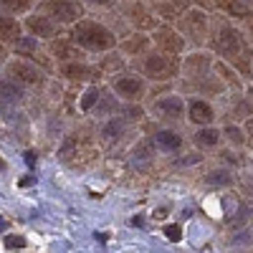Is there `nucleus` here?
Returning a JSON list of instances; mask_svg holds the SVG:
<instances>
[{
	"instance_id": "7ed1b4c3",
	"label": "nucleus",
	"mask_w": 253,
	"mask_h": 253,
	"mask_svg": "<svg viewBox=\"0 0 253 253\" xmlns=\"http://www.w3.org/2000/svg\"><path fill=\"white\" fill-rule=\"evenodd\" d=\"M43 15L53 23H74L84 15V8L76 0H43Z\"/></svg>"
},
{
	"instance_id": "2eb2a0df",
	"label": "nucleus",
	"mask_w": 253,
	"mask_h": 253,
	"mask_svg": "<svg viewBox=\"0 0 253 253\" xmlns=\"http://www.w3.org/2000/svg\"><path fill=\"white\" fill-rule=\"evenodd\" d=\"M218 139H220L218 129H203V132L195 134V144H198V147H215Z\"/></svg>"
},
{
	"instance_id": "2f4dec72",
	"label": "nucleus",
	"mask_w": 253,
	"mask_h": 253,
	"mask_svg": "<svg viewBox=\"0 0 253 253\" xmlns=\"http://www.w3.org/2000/svg\"><path fill=\"white\" fill-rule=\"evenodd\" d=\"M0 170H3V160H0Z\"/></svg>"
},
{
	"instance_id": "0eeeda50",
	"label": "nucleus",
	"mask_w": 253,
	"mask_h": 253,
	"mask_svg": "<svg viewBox=\"0 0 253 253\" xmlns=\"http://www.w3.org/2000/svg\"><path fill=\"white\" fill-rule=\"evenodd\" d=\"M155 41L162 46V51H167V53H180L182 48H185V43H182V38L175 33V31H170V28H160L157 33H155Z\"/></svg>"
},
{
	"instance_id": "9d476101",
	"label": "nucleus",
	"mask_w": 253,
	"mask_h": 253,
	"mask_svg": "<svg viewBox=\"0 0 253 253\" xmlns=\"http://www.w3.org/2000/svg\"><path fill=\"white\" fill-rule=\"evenodd\" d=\"M218 5L238 18H253V3L251 0H218Z\"/></svg>"
},
{
	"instance_id": "7c9ffc66",
	"label": "nucleus",
	"mask_w": 253,
	"mask_h": 253,
	"mask_svg": "<svg viewBox=\"0 0 253 253\" xmlns=\"http://www.w3.org/2000/svg\"><path fill=\"white\" fill-rule=\"evenodd\" d=\"M5 228H8V220H5L3 215H0V230H5Z\"/></svg>"
},
{
	"instance_id": "bb28decb",
	"label": "nucleus",
	"mask_w": 253,
	"mask_h": 253,
	"mask_svg": "<svg viewBox=\"0 0 253 253\" xmlns=\"http://www.w3.org/2000/svg\"><path fill=\"white\" fill-rule=\"evenodd\" d=\"M33 182H36V177H31V175H28V177H23V180H20V187H31Z\"/></svg>"
},
{
	"instance_id": "dca6fc26",
	"label": "nucleus",
	"mask_w": 253,
	"mask_h": 253,
	"mask_svg": "<svg viewBox=\"0 0 253 253\" xmlns=\"http://www.w3.org/2000/svg\"><path fill=\"white\" fill-rule=\"evenodd\" d=\"M53 53H56L61 61H76V58L81 56V53H79L74 46H69V43H56V46H53Z\"/></svg>"
},
{
	"instance_id": "cd10ccee",
	"label": "nucleus",
	"mask_w": 253,
	"mask_h": 253,
	"mask_svg": "<svg viewBox=\"0 0 253 253\" xmlns=\"http://www.w3.org/2000/svg\"><path fill=\"white\" fill-rule=\"evenodd\" d=\"M89 3H94V5H112V3H117V0H89Z\"/></svg>"
},
{
	"instance_id": "39448f33",
	"label": "nucleus",
	"mask_w": 253,
	"mask_h": 253,
	"mask_svg": "<svg viewBox=\"0 0 253 253\" xmlns=\"http://www.w3.org/2000/svg\"><path fill=\"white\" fill-rule=\"evenodd\" d=\"M114 91L124 99L134 101L144 94V81L139 76H119V79H114Z\"/></svg>"
},
{
	"instance_id": "a211bd4d",
	"label": "nucleus",
	"mask_w": 253,
	"mask_h": 253,
	"mask_svg": "<svg viewBox=\"0 0 253 253\" xmlns=\"http://www.w3.org/2000/svg\"><path fill=\"white\" fill-rule=\"evenodd\" d=\"M99 96H101V91L96 89V86H91L86 94H84V99H81V109L84 112H89V109H94V104L99 101Z\"/></svg>"
},
{
	"instance_id": "4be33fe9",
	"label": "nucleus",
	"mask_w": 253,
	"mask_h": 253,
	"mask_svg": "<svg viewBox=\"0 0 253 253\" xmlns=\"http://www.w3.org/2000/svg\"><path fill=\"white\" fill-rule=\"evenodd\" d=\"M208 182L210 185H230V177H228V172H210L208 175Z\"/></svg>"
},
{
	"instance_id": "b1692460",
	"label": "nucleus",
	"mask_w": 253,
	"mask_h": 253,
	"mask_svg": "<svg viewBox=\"0 0 253 253\" xmlns=\"http://www.w3.org/2000/svg\"><path fill=\"white\" fill-rule=\"evenodd\" d=\"M225 137L230 139V142H243V132L241 129H236V126H225Z\"/></svg>"
},
{
	"instance_id": "c85d7f7f",
	"label": "nucleus",
	"mask_w": 253,
	"mask_h": 253,
	"mask_svg": "<svg viewBox=\"0 0 253 253\" xmlns=\"http://www.w3.org/2000/svg\"><path fill=\"white\" fill-rule=\"evenodd\" d=\"M246 129H248V134L253 137V119H248V122H246Z\"/></svg>"
},
{
	"instance_id": "c756f323",
	"label": "nucleus",
	"mask_w": 253,
	"mask_h": 253,
	"mask_svg": "<svg viewBox=\"0 0 253 253\" xmlns=\"http://www.w3.org/2000/svg\"><path fill=\"white\" fill-rule=\"evenodd\" d=\"M142 223H144V220H142V215H137V218H132V225H137V228H139Z\"/></svg>"
},
{
	"instance_id": "20e7f679",
	"label": "nucleus",
	"mask_w": 253,
	"mask_h": 253,
	"mask_svg": "<svg viewBox=\"0 0 253 253\" xmlns=\"http://www.w3.org/2000/svg\"><path fill=\"white\" fill-rule=\"evenodd\" d=\"M177 69V61L172 56H162V53H152L144 61V74L150 79H170Z\"/></svg>"
},
{
	"instance_id": "6e6552de",
	"label": "nucleus",
	"mask_w": 253,
	"mask_h": 253,
	"mask_svg": "<svg viewBox=\"0 0 253 253\" xmlns=\"http://www.w3.org/2000/svg\"><path fill=\"white\" fill-rule=\"evenodd\" d=\"M28 28H31L36 36H41V38H53V36H58V23H53V20L46 18V15H31V18H28Z\"/></svg>"
},
{
	"instance_id": "4468645a",
	"label": "nucleus",
	"mask_w": 253,
	"mask_h": 253,
	"mask_svg": "<svg viewBox=\"0 0 253 253\" xmlns=\"http://www.w3.org/2000/svg\"><path fill=\"white\" fill-rule=\"evenodd\" d=\"M63 76H69V79H89L94 71L89 66H84V63H63Z\"/></svg>"
},
{
	"instance_id": "6ab92c4d",
	"label": "nucleus",
	"mask_w": 253,
	"mask_h": 253,
	"mask_svg": "<svg viewBox=\"0 0 253 253\" xmlns=\"http://www.w3.org/2000/svg\"><path fill=\"white\" fill-rule=\"evenodd\" d=\"M119 134H122V122H119V119H112V122L101 129V137H104V139H117Z\"/></svg>"
},
{
	"instance_id": "5701e85b",
	"label": "nucleus",
	"mask_w": 253,
	"mask_h": 253,
	"mask_svg": "<svg viewBox=\"0 0 253 253\" xmlns=\"http://www.w3.org/2000/svg\"><path fill=\"white\" fill-rule=\"evenodd\" d=\"M165 236L177 243V241L182 238V228H180V225H165Z\"/></svg>"
},
{
	"instance_id": "1a4fd4ad",
	"label": "nucleus",
	"mask_w": 253,
	"mask_h": 253,
	"mask_svg": "<svg viewBox=\"0 0 253 253\" xmlns=\"http://www.w3.org/2000/svg\"><path fill=\"white\" fill-rule=\"evenodd\" d=\"M155 112H160L167 119H177L182 114V99L180 96H165V99L155 101Z\"/></svg>"
},
{
	"instance_id": "ddd939ff",
	"label": "nucleus",
	"mask_w": 253,
	"mask_h": 253,
	"mask_svg": "<svg viewBox=\"0 0 253 253\" xmlns=\"http://www.w3.org/2000/svg\"><path fill=\"white\" fill-rule=\"evenodd\" d=\"M155 142H157V147H162V150H167V152H172V150H177V147L182 144V139L175 134V132H157L155 134Z\"/></svg>"
},
{
	"instance_id": "f257e3e1",
	"label": "nucleus",
	"mask_w": 253,
	"mask_h": 253,
	"mask_svg": "<svg viewBox=\"0 0 253 253\" xmlns=\"http://www.w3.org/2000/svg\"><path fill=\"white\" fill-rule=\"evenodd\" d=\"M71 41L84 48H89V51H107L117 43L112 31L104 28L101 23H94V20H81V23H76L71 31Z\"/></svg>"
},
{
	"instance_id": "412c9836",
	"label": "nucleus",
	"mask_w": 253,
	"mask_h": 253,
	"mask_svg": "<svg viewBox=\"0 0 253 253\" xmlns=\"http://www.w3.org/2000/svg\"><path fill=\"white\" fill-rule=\"evenodd\" d=\"M147 43H150V38H147V36H139V38L126 41V43H124V51H129V53H134V51H144Z\"/></svg>"
},
{
	"instance_id": "aec40b11",
	"label": "nucleus",
	"mask_w": 253,
	"mask_h": 253,
	"mask_svg": "<svg viewBox=\"0 0 253 253\" xmlns=\"http://www.w3.org/2000/svg\"><path fill=\"white\" fill-rule=\"evenodd\" d=\"M0 94H3L5 99H20V96H23V91H20L18 86H15V84H10V81H3V84H0Z\"/></svg>"
},
{
	"instance_id": "393cba45",
	"label": "nucleus",
	"mask_w": 253,
	"mask_h": 253,
	"mask_svg": "<svg viewBox=\"0 0 253 253\" xmlns=\"http://www.w3.org/2000/svg\"><path fill=\"white\" fill-rule=\"evenodd\" d=\"M5 246L8 248H23L26 246V238L23 236H5Z\"/></svg>"
},
{
	"instance_id": "a878e982",
	"label": "nucleus",
	"mask_w": 253,
	"mask_h": 253,
	"mask_svg": "<svg viewBox=\"0 0 253 253\" xmlns=\"http://www.w3.org/2000/svg\"><path fill=\"white\" fill-rule=\"evenodd\" d=\"M23 157H26V165H28V167H36V152H33V150H28Z\"/></svg>"
},
{
	"instance_id": "423d86ee",
	"label": "nucleus",
	"mask_w": 253,
	"mask_h": 253,
	"mask_svg": "<svg viewBox=\"0 0 253 253\" xmlns=\"http://www.w3.org/2000/svg\"><path fill=\"white\" fill-rule=\"evenodd\" d=\"M8 74L18 81H23V84H43V74H41L36 66H31V63L26 61H15L8 66Z\"/></svg>"
},
{
	"instance_id": "9b49d317",
	"label": "nucleus",
	"mask_w": 253,
	"mask_h": 253,
	"mask_svg": "<svg viewBox=\"0 0 253 253\" xmlns=\"http://www.w3.org/2000/svg\"><path fill=\"white\" fill-rule=\"evenodd\" d=\"M213 109H210L208 107V104L205 101H190V119H193L195 124H210V122H213Z\"/></svg>"
},
{
	"instance_id": "f03ea898",
	"label": "nucleus",
	"mask_w": 253,
	"mask_h": 253,
	"mask_svg": "<svg viewBox=\"0 0 253 253\" xmlns=\"http://www.w3.org/2000/svg\"><path fill=\"white\" fill-rule=\"evenodd\" d=\"M215 48L220 56H225L228 61H233L236 66L246 74L248 71V56H251V48L246 46V41L238 31H233L230 26H223L218 31V38H215Z\"/></svg>"
},
{
	"instance_id": "f3484780",
	"label": "nucleus",
	"mask_w": 253,
	"mask_h": 253,
	"mask_svg": "<svg viewBox=\"0 0 253 253\" xmlns=\"http://www.w3.org/2000/svg\"><path fill=\"white\" fill-rule=\"evenodd\" d=\"M33 0H0V8L8 10V13H23L31 8Z\"/></svg>"
},
{
	"instance_id": "f8f14e48",
	"label": "nucleus",
	"mask_w": 253,
	"mask_h": 253,
	"mask_svg": "<svg viewBox=\"0 0 253 253\" xmlns=\"http://www.w3.org/2000/svg\"><path fill=\"white\" fill-rule=\"evenodd\" d=\"M20 38V23L10 15H0V41H18Z\"/></svg>"
}]
</instances>
